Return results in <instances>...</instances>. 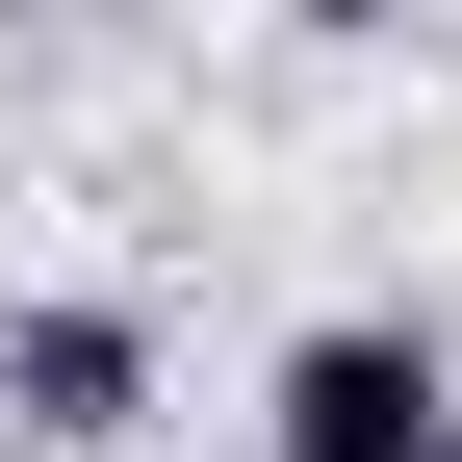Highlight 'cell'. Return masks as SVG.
<instances>
[{
	"label": "cell",
	"instance_id": "cell-1",
	"mask_svg": "<svg viewBox=\"0 0 462 462\" xmlns=\"http://www.w3.org/2000/svg\"><path fill=\"white\" fill-rule=\"evenodd\" d=\"M257 462H462V360L411 309H309L257 360Z\"/></svg>",
	"mask_w": 462,
	"mask_h": 462
},
{
	"label": "cell",
	"instance_id": "cell-2",
	"mask_svg": "<svg viewBox=\"0 0 462 462\" xmlns=\"http://www.w3.org/2000/svg\"><path fill=\"white\" fill-rule=\"evenodd\" d=\"M0 437H26V462H103V437H154V309H103V282L0 309Z\"/></svg>",
	"mask_w": 462,
	"mask_h": 462
},
{
	"label": "cell",
	"instance_id": "cell-3",
	"mask_svg": "<svg viewBox=\"0 0 462 462\" xmlns=\"http://www.w3.org/2000/svg\"><path fill=\"white\" fill-rule=\"evenodd\" d=\"M231 462H257V437H231Z\"/></svg>",
	"mask_w": 462,
	"mask_h": 462
}]
</instances>
